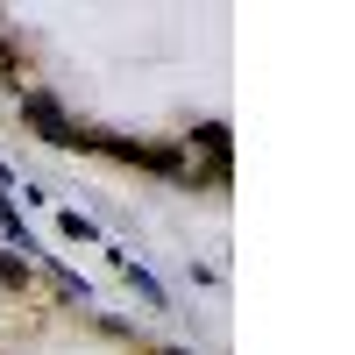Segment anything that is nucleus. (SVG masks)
Listing matches in <instances>:
<instances>
[{"label":"nucleus","instance_id":"obj_1","mask_svg":"<svg viewBox=\"0 0 355 355\" xmlns=\"http://www.w3.org/2000/svg\"><path fill=\"white\" fill-rule=\"evenodd\" d=\"M28 121H36L57 150H78V128L64 121V114H57V100H43V93H28Z\"/></svg>","mask_w":355,"mask_h":355}]
</instances>
